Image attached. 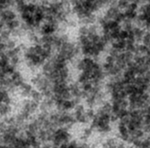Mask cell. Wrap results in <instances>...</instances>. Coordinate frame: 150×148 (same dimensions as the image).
<instances>
[{
    "label": "cell",
    "mask_w": 150,
    "mask_h": 148,
    "mask_svg": "<svg viewBox=\"0 0 150 148\" xmlns=\"http://www.w3.org/2000/svg\"><path fill=\"white\" fill-rule=\"evenodd\" d=\"M16 19V13L13 9H6L1 11V20L5 21L7 24L10 21H13Z\"/></svg>",
    "instance_id": "1"
},
{
    "label": "cell",
    "mask_w": 150,
    "mask_h": 148,
    "mask_svg": "<svg viewBox=\"0 0 150 148\" xmlns=\"http://www.w3.org/2000/svg\"><path fill=\"white\" fill-rule=\"evenodd\" d=\"M14 107L12 105L5 104V103H1V107H0V113H1L2 118H6L9 117V115L12 113Z\"/></svg>",
    "instance_id": "2"
},
{
    "label": "cell",
    "mask_w": 150,
    "mask_h": 148,
    "mask_svg": "<svg viewBox=\"0 0 150 148\" xmlns=\"http://www.w3.org/2000/svg\"><path fill=\"white\" fill-rule=\"evenodd\" d=\"M30 98L31 99V101H36L38 103H41L42 101L44 100V97L40 91H38L37 89H33L31 92V95H30Z\"/></svg>",
    "instance_id": "3"
},
{
    "label": "cell",
    "mask_w": 150,
    "mask_h": 148,
    "mask_svg": "<svg viewBox=\"0 0 150 148\" xmlns=\"http://www.w3.org/2000/svg\"><path fill=\"white\" fill-rule=\"evenodd\" d=\"M87 36L88 35V26L86 25H79L77 29V36Z\"/></svg>",
    "instance_id": "4"
},
{
    "label": "cell",
    "mask_w": 150,
    "mask_h": 148,
    "mask_svg": "<svg viewBox=\"0 0 150 148\" xmlns=\"http://www.w3.org/2000/svg\"><path fill=\"white\" fill-rule=\"evenodd\" d=\"M6 45L7 50H14V48H15L17 47V46H16V41L14 39H13V38H11V39L8 40V41L6 42Z\"/></svg>",
    "instance_id": "5"
},
{
    "label": "cell",
    "mask_w": 150,
    "mask_h": 148,
    "mask_svg": "<svg viewBox=\"0 0 150 148\" xmlns=\"http://www.w3.org/2000/svg\"><path fill=\"white\" fill-rule=\"evenodd\" d=\"M130 6V1H118V8L122 11V10H126Z\"/></svg>",
    "instance_id": "6"
},
{
    "label": "cell",
    "mask_w": 150,
    "mask_h": 148,
    "mask_svg": "<svg viewBox=\"0 0 150 148\" xmlns=\"http://www.w3.org/2000/svg\"><path fill=\"white\" fill-rule=\"evenodd\" d=\"M142 44L147 46V47H149L150 46V31H147V32H146L144 38L142 40Z\"/></svg>",
    "instance_id": "7"
},
{
    "label": "cell",
    "mask_w": 150,
    "mask_h": 148,
    "mask_svg": "<svg viewBox=\"0 0 150 148\" xmlns=\"http://www.w3.org/2000/svg\"><path fill=\"white\" fill-rule=\"evenodd\" d=\"M128 37V32L124 30H121L120 32V36H119V39L120 40H122V41H127Z\"/></svg>",
    "instance_id": "8"
}]
</instances>
